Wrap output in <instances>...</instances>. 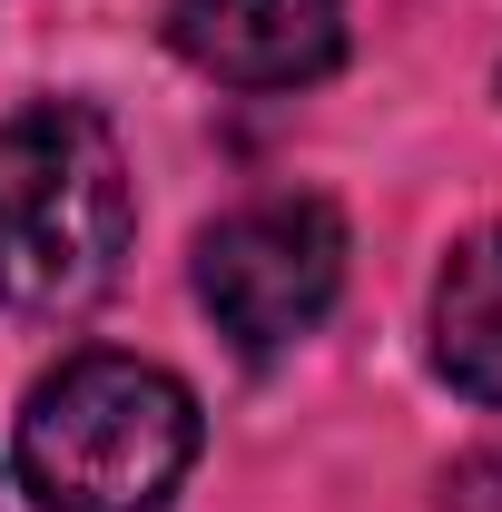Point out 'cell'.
<instances>
[{
    "label": "cell",
    "instance_id": "obj_4",
    "mask_svg": "<svg viewBox=\"0 0 502 512\" xmlns=\"http://www.w3.org/2000/svg\"><path fill=\"white\" fill-rule=\"evenodd\" d=\"M168 50L227 89H306L345 60V0H168Z\"/></svg>",
    "mask_w": 502,
    "mask_h": 512
},
{
    "label": "cell",
    "instance_id": "obj_1",
    "mask_svg": "<svg viewBox=\"0 0 502 512\" xmlns=\"http://www.w3.org/2000/svg\"><path fill=\"white\" fill-rule=\"evenodd\" d=\"M138 197H128L119 128L79 99H40L0 119V306L10 316H69L89 306L128 256Z\"/></svg>",
    "mask_w": 502,
    "mask_h": 512
},
{
    "label": "cell",
    "instance_id": "obj_6",
    "mask_svg": "<svg viewBox=\"0 0 502 512\" xmlns=\"http://www.w3.org/2000/svg\"><path fill=\"white\" fill-rule=\"evenodd\" d=\"M443 512H502V444H473L443 473Z\"/></svg>",
    "mask_w": 502,
    "mask_h": 512
},
{
    "label": "cell",
    "instance_id": "obj_3",
    "mask_svg": "<svg viewBox=\"0 0 502 512\" xmlns=\"http://www.w3.org/2000/svg\"><path fill=\"white\" fill-rule=\"evenodd\" d=\"M345 296V217L325 197H247L197 237V306L247 355L296 345Z\"/></svg>",
    "mask_w": 502,
    "mask_h": 512
},
{
    "label": "cell",
    "instance_id": "obj_5",
    "mask_svg": "<svg viewBox=\"0 0 502 512\" xmlns=\"http://www.w3.org/2000/svg\"><path fill=\"white\" fill-rule=\"evenodd\" d=\"M434 365L453 394L502 404V227L463 237L434 276Z\"/></svg>",
    "mask_w": 502,
    "mask_h": 512
},
{
    "label": "cell",
    "instance_id": "obj_2",
    "mask_svg": "<svg viewBox=\"0 0 502 512\" xmlns=\"http://www.w3.org/2000/svg\"><path fill=\"white\" fill-rule=\"evenodd\" d=\"M197 463V394L148 355H69L30 384L20 483L40 512H168Z\"/></svg>",
    "mask_w": 502,
    "mask_h": 512
}]
</instances>
